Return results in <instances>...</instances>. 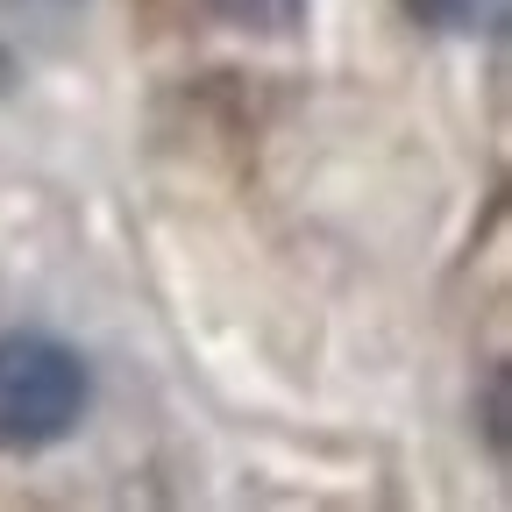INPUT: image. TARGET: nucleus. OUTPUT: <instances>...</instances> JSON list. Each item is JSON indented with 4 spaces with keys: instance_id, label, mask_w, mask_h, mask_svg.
Returning a JSON list of instances; mask_svg holds the SVG:
<instances>
[{
    "instance_id": "obj_2",
    "label": "nucleus",
    "mask_w": 512,
    "mask_h": 512,
    "mask_svg": "<svg viewBox=\"0 0 512 512\" xmlns=\"http://www.w3.org/2000/svg\"><path fill=\"white\" fill-rule=\"evenodd\" d=\"M200 8L242 36H299L306 22V0H200Z\"/></svg>"
},
{
    "instance_id": "obj_4",
    "label": "nucleus",
    "mask_w": 512,
    "mask_h": 512,
    "mask_svg": "<svg viewBox=\"0 0 512 512\" xmlns=\"http://www.w3.org/2000/svg\"><path fill=\"white\" fill-rule=\"evenodd\" d=\"M484 434H491V456H505V363L484 370Z\"/></svg>"
},
{
    "instance_id": "obj_3",
    "label": "nucleus",
    "mask_w": 512,
    "mask_h": 512,
    "mask_svg": "<svg viewBox=\"0 0 512 512\" xmlns=\"http://www.w3.org/2000/svg\"><path fill=\"white\" fill-rule=\"evenodd\" d=\"M406 8L434 29H498L505 22V0H406Z\"/></svg>"
},
{
    "instance_id": "obj_1",
    "label": "nucleus",
    "mask_w": 512,
    "mask_h": 512,
    "mask_svg": "<svg viewBox=\"0 0 512 512\" xmlns=\"http://www.w3.org/2000/svg\"><path fill=\"white\" fill-rule=\"evenodd\" d=\"M93 413V370L43 328H0V448H57Z\"/></svg>"
}]
</instances>
